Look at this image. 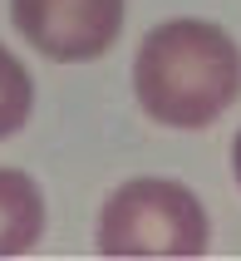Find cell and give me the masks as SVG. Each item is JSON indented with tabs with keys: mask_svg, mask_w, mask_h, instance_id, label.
I'll return each mask as SVG.
<instances>
[{
	"mask_svg": "<svg viewBox=\"0 0 241 261\" xmlns=\"http://www.w3.org/2000/svg\"><path fill=\"white\" fill-rule=\"evenodd\" d=\"M128 0H10V20L44 59L79 64L114 49Z\"/></svg>",
	"mask_w": 241,
	"mask_h": 261,
	"instance_id": "cell-3",
	"label": "cell"
},
{
	"mask_svg": "<svg viewBox=\"0 0 241 261\" xmlns=\"http://www.w3.org/2000/svg\"><path fill=\"white\" fill-rule=\"evenodd\" d=\"M231 173H236V182H241V133H236V143H231Z\"/></svg>",
	"mask_w": 241,
	"mask_h": 261,
	"instance_id": "cell-6",
	"label": "cell"
},
{
	"mask_svg": "<svg viewBox=\"0 0 241 261\" xmlns=\"http://www.w3.org/2000/svg\"><path fill=\"white\" fill-rule=\"evenodd\" d=\"M30 109H35V79H30V69L0 44V138H10L15 128H25Z\"/></svg>",
	"mask_w": 241,
	"mask_h": 261,
	"instance_id": "cell-5",
	"label": "cell"
},
{
	"mask_svg": "<svg viewBox=\"0 0 241 261\" xmlns=\"http://www.w3.org/2000/svg\"><path fill=\"white\" fill-rule=\"evenodd\" d=\"M44 232V197L35 177L20 168H0V256H20Z\"/></svg>",
	"mask_w": 241,
	"mask_h": 261,
	"instance_id": "cell-4",
	"label": "cell"
},
{
	"mask_svg": "<svg viewBox=\"0 0 241 261\" xmlns=\"http://www.w3.org/2000/svg\"><path fill=\"white\" fill-rule=\"evenodd\" d=\"M133 94L163 128H207L241 99V49L212 20H168L138 44Z\"/></svg>",
	"mask_w": 241,
	"mask_h": 261,
	"instance_id": "cell-1",
	"label": "cell"
},
{
	"mask_svg": "<svg viewBox=\"0 0 241 261\" xmlns=\"http://www.w3.org/2000/svg\"><path fill=\"white\" fill-rule=\"evenodd\" d=\"M99 251L109 256H202L207 212L172 177H133L99 212Z\"/></svg>",
	"mask_w": 241,
	"mask_h": 261,
	"instance_id": "cell-2",
	"label": "cell"
}]
</instances>
